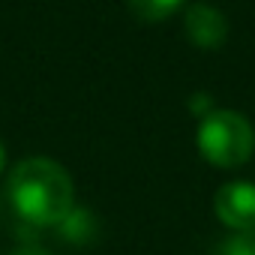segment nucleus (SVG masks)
I'll use <instances>...</instances> for the list:
<instances>
[{
  "instance_id": "1",
  "label": "nucleus",
  "mask_w": 255,
  "mask_h": 255,
  "mask_svg": "<svg viewBox=\"0 0 255 255\" xmlns=\"http://www.w3.org/2000/svg\"><path fill=\"white\" fill-rule=\"evenodd\" d=\"M9 204L21 222L33 228L60 225L72 213V177L48 156H27L9 174Z\"/></svg>"
},
{
  "instance_id": "2",
  "label": "nucleus",
  "mask_w": 255,
  "mask_h": 255,
  "mask_svg": "<svg viewBox=\"0 0 255 255\" xmlns=\"http://www.w3.org/2000/svg\"><path fill=\"white\" fill-rule=\"evenodd\" d=\"M255 150L252 123L231 108H210L198 120V153L216 168H237Z\"/></svg>"
},
{
  "instance_id": "3",
  "label": "nucleus",
  "mask_w": 255,
  "mask_h": 255,
  "mask_svg": "<svg viewBox=\"0 0 255 255\" xmlns=\"http://www.w3.org/2000/svg\"><path fill=\"white\" fill-rule=\"evenodd\" d=\"M213 210L225 228L252 231L255 228V183L249 180L222 183L213 195Z\"/></svg>"
},
{
  "instance_id": "4",
  "label": "nucleus",
  "mask_w": 255,
  "mask_h": 255,
  "mask_svg": "<svg viewBox=\"0 0 255 255\" xmlns=\"http://www.w3.org/2000/svg\"><path fill=\"white\" fill-rule=\"evenodd\" d=\"M183 30L186 39L198 48H219L228 39V18L222 15V9L210 6V3H192L183 12Z\"/></svg>"
},
{
  "instance_id": "5",
  "label": "nucleus",
  "mask_w": 255,
  "mask_h": 255,
  "mask_svg": "<svg viewBox=\"0 0 255 255\" xmlns=\"http://www.w3.org/2000/svg\"><path fill=\"white\" fill-rule=\"evenodd\" d=\"M183 3H186V0H126L129 12L138 21H147V24H156V21L171 18L174 12H180Z\"/></svg>"
},
{
  "instance_id": "6",
  "label": "nucleus",
  "mask_w": 255,
  "mask_h": 255,
  "mask_svg": "<svg viewBox=\"0 0 255 255\" xmlns=\"http://www.w3.org/2000/svg\"><path fill=\"white\" fill-rule=\"evenodd\" d=\"M219 255H255V228L252 231H234L222 243Z\"/></svg>"
},
{
  "instance_id": "7",
  "label": "nucleus",
  "mask_w": 255,
  "mask_h": 255,
  "mask_svg": "<svg viewBox=\"0 0 255 255\" xmlns=\"http://www.w3.org/2000/svg\"><path fill=\"white\" fill-rule=\"evenodd\" d=\"M12 255H51V252L42 249V246H21V249H15Z\"/></svg>"
},
{
  "instance_id": "8",
  "label": "nucleus",
  "mask_w": 255,
  "mask_h": 255,
  "mask_svg": "<svg viewBox=\"0 0 255 255\" xmlns=\"http://www.w3.org/2000/svg\"><path fill=\"white\" fill-rule=\"evenodd\" d=\"M3 165H6V150H3V144H0V171H3Z\"/></svg>"
}]
</instances>
